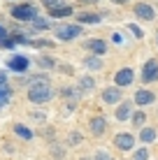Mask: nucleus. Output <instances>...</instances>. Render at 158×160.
Wrapping results in <instances>:
<instances>
[{
    "instance_id": "27",
    "label": "nucleus",
    "mask_w": 158,
    "mask_h": 160,
    "mask_svg": "<svg viewBox=\"0 0 158 160\" xmlns=\"http://www.w3.org/2000/svg\"><path fill=\"white\" fill-rule=\"evenodd\" d=\"M128 28H130V32H133L135 37H142V30H140L137 26H128Z\"/></svg>"
},
{
    "instance_id": "19",
    "label": "nucleus",
    "mask_w": 158,
    "mask_h": 160,
    "mask_svg": "<svg viewBox=\"0 0 158 160\" xmlns=\"http://www.w3.org/2000/svg\"><path fill=\"white\" fill-rule=\"evenodd\" d=\"M84 63H86V68H91V70H100V68H102V60H100V58H95V56L86 58Z\"/></svg>"
},
{
    "instance_id": "9",
    "label": "nucleus",
    "mask_w": 158,
    "mask_h": 160,
    "mask_svg": "<svg viewBox=\"0 0 158 160\" xmlns=\"http://www.w3.org/2000/svg\"><path fill=\"white\" fill-rule=\"evenodd\" d=\"M105 128H107V121L102 116H95L93 121H91V132H93V135H102Z\"/></svg>"
},
{
    "instance_id": "17",
    "label": "nucleus",
    "mask_w": 158,
    "mask_h": 160,
    "mask_svg": "<svg viewBox=\"0 0 158 160\" xmlns=\"http://www.w3.org/2000/svg\"><path fill=\"white\" fill-rule=\"evenodd\" d=\"M140 139H142V142H154V139H156V130L144 128L142 132H140Z\"/></svg>"
},
{
    "instance_id": "16",
    "label": "nucleus",
    "mask_w": 158,
    "mask_h": 160,
    "mask_svg": "<svg viewBox=\"0 0 158 160\" xmlns=\"http://www.w3.org/2000/svg\"><path fill=\"white\" fill-rule=\"evenodd\" d=\"M49 84V79H47V77H30V79H28V86L33 88V86H47Z\"/></svg>"
},
{
    "instance_id": "14",
    "label": "nucleus",
    "mask_w": 158,
    "mask_h": 160,
    "mask_svg": "<svg viewBox=\"0 0 158 160\" xmlns=\"http://www.w3.org/2000/svg\"><path fill=\"white\" fill-rule=\"evenodd\" d=\"M9 98H12V91H9V86H0V107H5V104L9 102Z\"/></svg>"
},
{
    "instance_id": "4",
    "label": "nucleus",
    "mask_w": 158,
    "mask_h": 160,
    "mask_svg": "<svg viewBox=\"0 0 158 160\" xmlns=\"http://www.w3.org/2000/svg\"><path fill=\"white\" fill-rule=\"evenodd\" d=\"M79 32H81L79 26H63V28H58V37L61 40H74Z\"/></svg>"
},
{
    "instance_id": "5",
    "label": "nucleus",
    "mask_w": 158,
    "mask_h": 160,
    "mask_svg": "<svg viewBox=\"0 0 158 160\" xmlns=\"http://www.w3.org/2000/svg\"><path fill=\"white\" fill-rule=\"evenodd\" d=\"M7 65L14 70V72H23V70H28V58H23V56H12Z\"/></svg>"
},
{
    "instance_id": "3",
    "label": "nucleus",
    "mask_w": 158,
    "mask_h": 160,
    "mask_svg": "<svg viewBox=\"0 0 158 160\" xmlns=\"http://www.w3.org/2000/svg\"><path fill=\"white\" fill-rule=\"evenodd\" d=\"M142 79H144V81H154V79H158V63H156V60H146L144 72H142Z\"/></svg>"
},
{
    "instance_id": "31",
    "label": "nucleus",
    "mask_w": 158,
    "mask_h": 160,
    "mask_svg": "<svg viewBox=\"0 0 158 160\" xmlns=\"http://www.w3.org/2000/svg\"><path fill=\"white\" fill-rule=\"evenodd\" d=\"M0 37H5V30H3V26H0Z\"/></svg>"
},
{
    "instance_id": "23",
    "label": "nucleus",
    "mask_w": 158,
    "mask_h": 160,
    "mask_svg": "<svg viewBox=\"0 0 158 160\" xmlns=\"http://www.w3.org/2000/svg\"><path fill=\"white\" fill-rule=\"evenodd\" d=\"M144 121H146V116H144V112H137V114H135V116H133V123H135V125H142Z\"/></svg>"
},
{
    "instance_id": "7",
    "label": "nucleus",
    "mask_w": 158,
    "mask_h": 160,
    "mask_svg": "<svg viewBox=\"0 0 158 160\" xmlns=\"http://www.w3.org/2000/svg\"><path fill=\"white\" fill-rule=\"evenodd\" d=\"M135 14H137L140 19H144V21H151V19H154V9H151L149 5H142V2L135 7Z\"/></svg>"
},
{
    "instance_id": "13",
    "label": "nucleus",
    "mask_w": 158,
    "mask_h": 160,
    "mask_svg": "<svg viewBox=\"0 0 158 160\" xmlns=\"http://www.w3.org/2000/svg\"><path fill=\"white\" fill-rule=\"evenodd\" d=\"M135 102H137V104H149V102H154V93H149V91H140L137 95H135Z\"/></svg>"
},
{
    "instance_id": "30",
    "label": "nucleus",
    "mask_w": 158,
    "mask_h": 160,
    "mask_svg": "<svg viewBox=\"0 0 158 160\" xmlns=\"http://www.w3.org/2000/svg\"><path fill=\"white\" fill-rule=\"evenodd\" d=\"M79 2H98V0H79Z\"/></svg>"
},
{
    "instance_id": "10",
    "label": "nucleus",
    "mask_w": 158,
    "mask_h": 160,
    "mask_svg": "<svg viewBox=\"0 0 158 160\" xmlns=\"http://www.w3.org/2000/svg\"><path fill=\"white\" fill-rule=\"evenodd\" d=\"M130 81H133V70H121V72H116V84L119 86H128Z\"/></svg>"
},
{
    "instance_id": "24",
    "label": "nucleus",
    "mask_w": 158,
    "mask_h": 160,
    "mask_svg": "<svg viewBox=\"0 0 158 160\" xmlns=\"http://www.w3.org/2000/svg\"><path fill=\"white\" fill-rule=\"evenodd\" d=\"M95 84H93V79H91V77H84V79H81V88H86V91H91V88H93Z\"/></svg>"
},
{
    "instance_id": "18",
    "label": "nucleus",
    "mask_w": 158,
    "mask_h": 160,
    "mask_svg": "<svg viewBox=\"0 0 158 160\" xmlns=\"http://www.w3.org/2000/svg\"><path fill=\"white\" fill-rule=\"evenodd\" d=\"M130 116V104L128 102H123V107H119L116 109V118L119 121H123V118H128Z\"/></svg>"
},
{
    "instance_id": "20",
    "label": "nucleus",
    "mask_w": 158,
    "mask_h": 160,
    "mask_svg": "<svg viewBox=\"0 0 158 160\" xmlns=\"http://www.w3.org/2000/svg\"><path fill=\"white\" fill-rule=\"evenodd\" d=\"M14 132H16L19 137H23V139H30V137H33V132H30L28 128H23V125H14Z\"/></svg>"
},
{
    "instance_id": "11",
    "label": "nucleus",
    "mask_w": 158,
    "mask_h": 160,
    "mask_svg": "<svg viewBox=\"0 0 158 160\" xmlns=\"http://www.w3.org/2000/svg\"><path fill=\"white\" fill-rule=\"evenodd\" d=\"M102 98H105V102H110V104L112 102H119V98H121V88H107Z\"/></svg>"
},
{
    "instance_id": "12",
    "label": "nucleus",
    "mask_w": 158,
    "mask_h": 160,
    "mask_svg": "<svg viewBox=\"0 0 158 160\" xmlns=\"http://www.w3.org/2000/svg\"><path fill=\"white\" fill-rule=\"evenodd\" d=\"M49 14H51L54 19H61V16H70V14H72V7H70V5H63V7L49 9Z\"/></svg>"
},
{
    "instance_id": "33",
    "label": "nucleus",
    "mask_w": 158,
    "mask_h": 160,
    "mask_svg": "<svg viewBox=\"0 0 158 160\" xmlns=\"http://www.w3.org/2000/svg\"><path fill=\"white\" fill-rule=\"evenodd\" d=\"M81 160H89V158H81Z\"/></svg>"
},
{
    "instance_id": "22",
    "label": "nucleus",
    "mask_w": 158,
    "mask_h": 160,
    "mask_svg": "<svg viewBox=\"0 0 158 160\" xmlns=\"http://www.w3.org/2000/svg\"><path fill=\"white\" fill-rule=\"evenodd\" d=\"M79 142H81V135H77V132H72V135L68 137V144H70V146H77Z\"/></svg>"
},
{
    "instance_id": "26",
    "label": "nucleus",
    "mask_w": 158,
    "mask_h": 160,
    "mask_svg": "<svg viewBox=\"0 0 158 160\" xmlns=\"http://www.w3.org/2000/svg\"><path fill=\"white\" fill-rule=\"evenodd\" d=\"M149 158V153H146V148H140L137 153H135V160H146Z\"/></svg>"
},
{
    "instance_id": "21",
    "label": "nucleus",
    "mask_w": 158,
    "mask_h": 160,
    "mask_svg": "<svg viewBox=\"0 0 158 160\" xmlns=\"http://www.w3.org/2000/svg\"><path fill=\"white\" fill-rule=\"evenodd\" d=\"M37 63H40V68H54V58H49V56H42L40 60H37Z\"/></svg>"
},
{
    "instance_id": "15",
    "label": "nucleus",
    "mask_w": 158,
    "mask_h": 160,
    "mask_svg": "<svg viewBox=\"0 0 158 160\" xmlns=\"http://www.w3.org/2000/svg\"><path fill=\"white\" fill-rule=\"evenodd\" d=\"M77 19L81 23H98V21H100V14H77Z\"/></svg>"
},
{
    "instance_id": "32",
    "label": "nucleus",
    "mask_w": 158,
    "mask_h": 160,
    "mask_svg": "<svg viewBox=\"0 0 158 160\" xmlns=\"http://www.w3.org/2000/svg\"><path fill=\"white\" fill-rule=\"evenodd\" d=\"M114 2H128V0H114Z\"/></svg>"
},
{
    "instance_id": "25",
    "label": "nucleus",
    "mask_w": 158,
    "mask_h": 160,
    "mask_svg": "<svg viewBox=\"0 0 158 160\" xmlns=\"http://www.w3.org/2000/svg\"><path fill=\"white\" fill-rule=\"evenodd\" d=\"M44 5H47V9H56V7H63V5H61V0H44Z\"/></svg>"
},
{
    "instance_id": "2",
    "label": "nucleus",
    "mask_w": 158,
    "mask_h": 160,
    "mask_svg": "<svg viewBox=\"0 0 158 160\" xmlns=\"http://www.w3.org/2000/svg\"><path fill=\"white\" fill-rule=\"evenodd\" d=\"M12 16L16 21H33L37 16V9L33 7V5H19V7L12 9Z\"/></svg>"
},
{
    "instance_id": "8",
    "label": "nucleus",
    "mask_w": 158,
    "mask_h": 160,
    "mask_svg": "<svg viewBox=\"0 0 158 160\" xmlns=\"http://www.w3.org/2000/svg\"><path fill=\"white\" fill-rule=\"evenodd\" d=\"M86 49L93 51V53H98V56L107 51V47H105V42H102V40H89V42H86Z\"/></svg>"
},
{
    "instance_id": "1",
    "label": "nucleus",
    "mask_w": 158,
    "mask_h": 160,
    "mask_svg": "<svg viewBox=\"0 0 158 160\" xmlns=\"http://www.w3.org/2000/svg\"><path fill=\"white\" fill-rule=\"evenodd\" d=\"M51 95H54V91L47 86H33L30 91H28V98H30V102H47V100H51Z\"/></svg>"
},
{
    "instance_id": "6",
    "label": "nucleus",
    "mask_w": 158,
    "mask_h": 160,
    "mask_svg": "<svg viewBox=\"0 0 158 160\" xmlns=\"http://www.w3.org/2000/svg\"><path fill=\"white\" fill-rule=\"evenodd\" d=\"M114 144L121 148V151H128V148H133V135H116Z\"/></svg>"
},
{
    "instance_id": "29",
    "label": "nucleus",
    "mask_w": 158,
    "mask_h": 160,
    "mask_svg": "<svg viewBox=\"0 0 158 160\" xmlns=\"http://www.w3.org/2000/svg\"><path fill=\"white\" fill-rule=\"evenodd\" d=\"M0 86H7V77L5 74H0Z\"/></svg>"
},
{
    "instance_id": "28",
    "label": "nucleus",
    "mask_w": 158,
    "mask_h": 160,
    "mask_svg": "<svg viewBox=\"0 0 158 160\" xmlns=\"http://www.w3.org/2000/svg\"><path fill=\"white\" fill-rule=\"evenodd\" d=\"M95 160H112V158L107 156V153H102V151H100V153H98V156H95Z\"/></svg>"
}]
</instances>
